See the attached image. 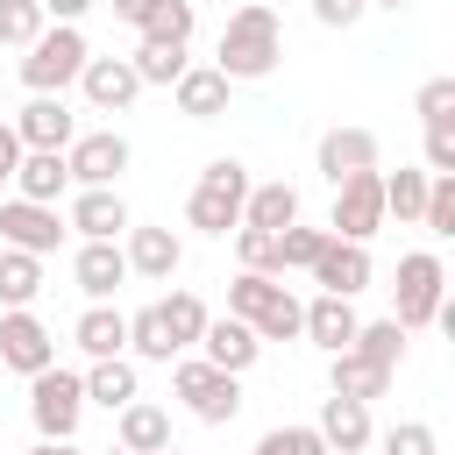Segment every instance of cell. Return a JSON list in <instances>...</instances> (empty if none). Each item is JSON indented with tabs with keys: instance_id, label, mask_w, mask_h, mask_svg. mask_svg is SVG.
Listing matches in <instances>:
<instances>
[{
	"instance_id": "1",
	"label": "cell",
	"mask_w": 455,
	"mask_h": 455,
	"mask_svg": "<svg viewBox=\"0 0 455 455\" xmlns=\"http://www.w3.org/2000/svg\"><path fill=\"white\" fill-rule=\"evenodd\" d=\"M277 57H284L277 7H270V0H242V7L228 14V28H220V57H213V71H220L228 85H242V78H270Z\"/></svg>"
},
{
	"instance_id": "2",
	"label": "cell",
	"mask_w": 455,
	"mask_h": 455,
	"mask_svg": "<svg viewBox=\"0 0 455 455\" xmlns=\"http://www.w3.org/2000/svg\"><path fill=\"white\" fill-rule=\"evenodd\" d=\"M242 199H249V171H242L235 156H213V164L199 171L192 199H185V220L206 228V235H228V228H242Z\"/></svg>"
},
{
	"instance_id": "3",
	"label": "cell",
	"mask_w": 455,
	"mask_h": 455,
	"mask_svg": "<svg viewBox=\"0 0 455 455\" xmlns=\"http://www.w3.org/2000/svg\"><path fill=\"white\" fill-rule=\"evenodd\" d=\"M85 36L71 28V21H50L36 43H28V57H21V85L28 92H64V85H78V71H85Z\"/></svg>"
},
{
	"instance_id": "4",
	"label": "cell",
	"mask_w": 455,
	"mask_h": 455,
	"mask_svg": "<svg viewBox=\"0 0 455 455\" xmlns=\"http://www.w3.org/2000/svg\"><path fill=\"white\" fill-rule=\"evenodd\" d=\"M398 327L412 334V327H434V313L448 306V270H441V256L434 249H412V256H398Z\"/></svg>"
},
{
	"instance_id": "5",
	"label": "cell",
	"mask_w": 455,
	"mask_h": 455,
	"mask_svg": "<svg viewBox=\"0 0 455 455\" xmlns=\"http://www.w3.org/2000/svg\"><path fill=\"white\" fill-rule=\"evenodd\" d=\"M28 419H36V434L43 441H71L78 434V419H85V384L71 377V370H36L28 377Z\"/></svg>"
},
{
	"instance_id": "6",
	"label": "cell",
	"mask_w": 455,
	"mask_h": 455,
	"mask_svg": "<svg viewBox=\"0 0 455 455\" xmlns=\"http://www.w3.org/2000/svg\"><path fill=\"white\" fill-rule=\"evenodd\" d=\"M171 391L192 405V419H206V427H228L235 412H242V377H228V370H213V363H199V355H185L178 370H171Z\"/></svg>"
},
{
	"instance_id": "7",
	"label": "cell",
	"mask_w": 455,
	"mask_h": 455,
	"mask_svg": "<svg viewBox=\"0 0 455 455\" xmlns=\"http://www.w3.org/2000/svg\"><path fill=\"white\" fill-rule=\"evenodd\" d=\"M384 228V171H355L334 185V213H327V235L334 242H370Z\"/></svg>"
},
{
	"instance_id": "8",
	"label": "cell",
	"mask_w": 455,
	"mask_h": 455,
	"mask_svg": "<svg viewBox=\"0 0 455 455\" xmlns=\"http://www.w3.org/2000/svg\"><path fill=\"white\" fill-rule=\"evenodd\" d=\"M21 149H71L78 142V114L64 107V92H28V107L7 121Z\"/></svg>"
},
{
	"instance_id": "9",
	"label": "cell",
	"mask_w": 455,
	"mask_h": 455,
	"mask_svg": "<svg viewBox=\"0 0 455 455\" xmlns=\"http://www.w3.org/2000/svg\"><path fill=\"white\" fill-rule=\"evenodd\" d=\"M0 363H7L14 377H36V370L57 363V334H50L28 306H14V313H0Z\"/></svg>"
},
{
	"instance_id": "10",
	"label": "cell",
	"mask_w": 455,
	"mask_h": 455,
	"mask_svg": "<svg viewBox=\"0 0 455 455\" xmlns=\"http://www.w3.org/2000/svg\"><path fill=\"white\" fill-rule=\"evenodd\" d=\"M64 171H71V185H78V192H92V185H114V178L128 171V135H114V128H92V135H78V142L64 149Z\"/></svg>"
},
{
	"instance_id": "11",
	"label": "cell",
	"mask_w": 455,
	"mask_h": 455,
	"mask_svg": "<svg viewBox=\"0 0 455 455\" xmlns=\"http://www.w3.org/2000/svg\"><path fill=\"white\" fill-rule=\"evenodd\" d=\"M57 242H64V220H57V206H36V199H0V249L50 256Z\"/></svg>"
},
{
	"instance_id": "12",
	"label": "cell",
	"mask_w": 455,
	"mask_h": 455,
	"mask_svg": "<svg viewBox=\"0 0 455 455\" xmlns=\"http://www.w3.org/2000/svg\"><path fill=\"white\" fill-rule=\"evenodd\" d=\"M370 242H320V256H313V284L327 291V299H355V291H370Z\"/></svg>"
},
{
	"instance_id": "13",
	"label": "cell",
	"mask_w": 455,
	"mask_h": 455,
	"mask_svg": "<svg viewBox=\"0 0 455 455\" xmlns=\"http://www.w3.org/2000/svg\"><path fill=\"white\" fill-rule=\"evenodd\" d=\"M64 228H78V242H121L135 220H128V199H121L114 185H92V192H78V199H71Z\"/></svg>"
},
{
	"instance_id": "14",
	"label": "cell",
	"mask_w": 455,
	"mask_h": 455,
	"mask_svg": "<svg viewBox=\"0 0 455 455\" xmlns=\"http://www.w3.org/2000/svg\"><path fill=\"white\" fill-rule=\"evenodd\" d=\"M256 355H263V341H256V327H249V320H235V313L206 320V334H199V363H213V370H228V377H242Z\"/></svg>"
},
{
	"instance_id": "15",
	"label": "cell",
	"mask_w": 455,
	"mask_h": 455,
	"mask_svg": "<svg viewBox=\"0 0 455 455\" xmlns=\"http://www.w3.org/2000/svg\"><path fill=\"white\" fill-rule=\"evenodd\" d=\"M313 434L327 441V455H363L370 441H377V427H370V405H355V398H320V419H313Z\"/></svg>"
},
{
	"instance_id": "16",
	"label": "cell",
	"mask_w": 455,
	"mask_h": 455,
	"mask_svg": "<svg viewBox=\"0 0 455 455\" xmlns=\"http://www.w3.org/2000/svg\"><path fill=\"white\" fill-rule=\"evenodd\" d=\"M78 85H85V107H92V114H121V107H135V92H142V78L128 71V57H85Z\"/></svg>"
},
{
	"instance_id": "17",
	"label": "cell",
	"mask_w": 455,
	"mask_h": 455,
	"mask_svg": "<svg viewBox=\"0 0 455 455\" xmlns=\"http://www.w3.org/2000/svg\"><path fill=\"white\" fill-rule=\"evenodd\" d=\"M121 256H128V277H156V284H171L178 263H185V242H178L171 228H128Z\"/></svg>"
},
{
	"instance_id": "18",
	"label": "cell",
	"mask_w": 455,
	"mask_h": 455,
	"mask_svg": "<svg viewBox=\"0 0 455 455\" xmlns=\"http://www.w3.org/2000/svg\"><path fill=\"white\" fill-rule=\"evenodd\" d=\"M71 277H78V291H85L92 306H107V299L128 284V256H121V242H78Z\"/></svg>"
},
{
	"instance_id": "19",
	"label": "cell",
	"mask_w": 455,
	"mask_h": 455,
	"mask_svg": "<svg viewBox=\"0 0 455 455\" xmlns=\"http://www.w3.org/2000/svg\"><path fill=\"white\" fill-rule=\"evenodd\" d=\"M313 156H320V178L341 185V178H355V171H377V135H370V128H327Z\"/></svg>"
},
{
	"instance_id": "20",
	"label": "cell",
	"mask_w": 455,
	"mask_h": 455,
	"mask_svg": "<svg viewBox=\"0 0 455 455\" xmlns=\"http://www.w3.org/2000/svg\"><path fill=\"white\" fill-rule=\"evenodd\" d=\"M71 192V171H64V149H21L14 164V199H36V206H57Z\"/></svg>"
},
{
	"instance_id": "21",
	"label": "cell",
	"mask_w": 455,
	"mask_h": 455,
	"mask_svg": "<svg viewBox=\"0 0 455 455\" xmlns=\"http://www.w3.org/2000/svg\"><path fill=\"white\" fill-rule=\"evenodd\" d=\"M391 377H398V370H384V363H370V355H355V348L327 355V391H334V398L370 405V398H384V391H391Z\"/></svg>"
},
{
	"instance_id": "22",
	"label": "cell",
	"mask_w": 455,
	"mask_h": 455,
	"mask_svg": "<svg viewBox=\"0 0 455 455\" xmlns=\"http://www.w3.org/2000/svg\"><path fill=\"white\" fill-rule=\"evenodd\" d=\"M228 92H235V85H228L213 64H185V78L171 85V100H178L185 121H220V114H228Z\"/></svg>"
},
{
	"instance_id": "23",
	"label": "cell",
	"mask_w": 455,
	"mask_h": 455,
	"mask_svg": "<svg viewBox=\"0 0 455 455\" xmlns=\"http://www.w3.org/2000/svg\"><path fill=\"white\" fill-rule=\"evenodd\" d=\"M355 327H363V320H355V306H348V299H327V291H320V299H306V313H299V334H306V341H320L327 355H341V348L355 341Z\"/></svg>"
},
{
	"instance_id": "24",
	"label": "cell",
	"mask_w": 455,
	"mask_h": 455,
	"mask_svg": "<svg viewBox=\"0 0 455 455\" xmlns=\"http://www.w3.org/2000/svg\"><path fill=\"white\" fill-rule=\"evenodd\" d=\"M291 220H299V185H284V178H270V185H249V199H242V228L284 235Z\"/></svg>"
},
{
	"instance_id": "25",
	"label": "cell",
	"mask_w": 455,
	"mask_h": 455,
	"mask_svg": "<svg viewBox=\"0 0 455 455\" xmlns=\"http://www.w3.org/2000/svg\"><path fill=\"white\" fill-rule=\"evenodd\" d=\"M71 341H78L92 363L128 355V313H121V306H85V313H78V327H71Z\"/></svg>"
},
{
	"instance_id": "26",
	"label": "cell",
	"mask_w": 455,
	"mask_h": 455,
	"mask_svg": "<svg viewBox=\"0 0 455 455\" xmlns=\"http://www.w3.org/2000/svg\"><path fill=\"white\" fill-rule=\"evenodd\" d=\"M78 384H85V405H107V412H121V405H135V398H142V377H135V363H128V355L92 363Z\"/></svg>"
},
{
	"instance_id": "27",
	"label": "cell",
	"mask_w": 455,
	"mask_h": 455,
	"mask_svg": "<svg viewBox=\"0 0 455 455\" xmlns=\"http://www.w3.org/2000/svg\"><path fill=\"white\" fill-rule=\"evenodd\" d=\"M114 448H128V455H156V448H171V412L149 405V398L121 405V441H114Z\"/></svg>"
},
{
	"instance_id": "28",
	"label": "cell",
	"mask_w": 455,
	"mask_h": 455,
	"mask_svg": "<svg viewBox=\"0 0 455 455\" xmlns=\"http://www.w3.org/2000/svg\"><path fill=\"white\" fill-rule=\"evenodd\" d=\"M171 355H178V341L164 327V306L128 313V363H171Z\"/></svg>"
},
{
	"instance_id": "29",
	"label": "cell",
	"mask_w": 455,
	"mask_h": 455,
	"mask_svg": "<svg viewBox=\"0 0 455 455\" xmlns=\"http://www.w3.org/2000/svg\"><path fill=\"white\" fill-rule=\"evenodd\" d=\"M277 299H284V277H256V270H235V284H228V313H235V320H249V327H256V320H263Z\"/></svg>"
},
{
	"instance_id": "30",
	"label": "cell",
	"mask_w": 455,
	"mask_h": 455,
	"mask_svg": "<svg viewBox=\"0 0 455 455\" xmlns=\"http://www.w3.org/2000/svg\"><path fill=\"white\" fill-rule=\"evenodd\" d=\"M43 291V256H21V249H0V306H36Z\"/></svg>"
},
{
	"instance_id": "31",
	"label": "cell",
	"mask_w": 455,
	"mask_h": 455,
	"mask_svg": "<svg viewBox=\"0 0 455 455\" xmlns=\"http://www.w3.org/2000/svg\"><path fill=\"white\" fill-rule=\"evenodd\" d=\"M156 306H164V327H171L178 355H185V348H199V334H206V320H213V313H206V299H199V291H171V299H156Z\"/></svg>"
},
{
	"instance_id": "32",
	"label": "cell",
	"mask_w": 455,
	"mask_h": 455,
	"mask_svg": "<svg viewBox=\"0 0 455 455\" xmlns=\"http://www.w3.org/2000/svg\"><path fill=\"white\" fill-rule=\"evenodd\" d=\"M128 71H135L142 85H178V78H185V50H178V43H149V36H142V43H135V57H128Z\"/></svg>"
},
{
	"instance_id": "33",
	"label": "cell",
	"mask_w": 455,
	"mask_h": 455,
	"mask_svg": "<svg viewBox=\"0 0 455 455\" xmlns=\"http://www.w3.org/2000/svg\"><path fill=\"white\" fill-rule=\"evenodd\" d=\"M348 348L370 355V363H384V370H398V363H405V327H398V320H363Z\"/></svg>"
},
{
	"instance_id": "34",
	"label": "cell",
	"mask_w": 455,
	"mask_h": 455,
	"mask_svg": "<svg viewBox=\"0 0 455 455\" xmlns=\"http://www.w3.org/2000/svg\"><path fill=\"white\" fill-rule=\"evenodd\" d=\"M43 28H50L43 0H0V50H28Z\"/></svg>"
},
{
	"instance_id": "35",
	"label": "cell",
	"mask_w": 455,
	"mask_h": 455,
	"mask_svg": "<svg viewBox=\"0 0 455 455\" xmlns=\"http://www.w3.org/2000/svg\"><path fill=\"white\" fill-rule=\"evenodd\" d=\"M419 206H427V171H405V164H398V171L384 178V220L398 213V228H405V220H419Z\"/></svg>"
},
{
	"instance_id": "36",
	"label": "cell",
	"mask_w": 455,
	"mask_h": 455,
	"mask_svg": "<svg viewBox=\"0 0 455 455\" xmlns=\"http://www.w3.org/2000/svg\"><path fill=\"white\" fill-rule=\"evenodd\" d=\"M192 28H199V7H192V0H164V7H156V21H149L142 36H149V43H178V50H185V43H192Z\"/></svg>"
},
{
	"instance_id": "37",
	"label": "cell",
	"mask_w": 455,
	"mask_h": 455,
	"mask_svg": "<svg viewBox=\"0 0 455 455\" xmlns=\"http://www.w3.org/2000/svg\"><path fill=\"white\" fill-rule=\"evenodd\" d=\"M320 242H327V228H306V220H291V228L277 235V270H313Z\"/></svg>"
},
{
	"instance_id": "38",
	"label": "cell",
	"mask_w": 455,
	"mask_h": 455,
	"mask_svg": "<svg viewBox=\"0 0 455 455\" xmlns=\"http://www.w3.org/2000/svg\"><path fill=\"white\" fill-rule=\"evenodd\" d=\"M419 228L427 235H455V178H427V206H419Z\"/></svg>"
},
{
	"instance_id": "39",
	"label": "cell",
	"mask_w": 455,
	"mask_h": 455,
	"mask_svg": "<svg viewBox=\"0 0 455 455\" xmlns=\"http://www.w3.org/2000/svg\"><path fill=\"white\" fill-rule=\"evenodd\" d=\"M235 256H242V270H256V277H284V270H277V235H263V228H235Z\"/></svg>"
},
{
	"instance_id": "40",
	"label": "cell",
	"mask_w": 455,
	"mask_h": 455,
	"mask_svg": "<svg viewBox=\"0 0 455 455\" xmlns=\"http://www.w3.org/2000/svg\"><path fill=\"white\" fill-rule=\"evenodd\" d=\"M384 455H441V434L427 419H398V427H384Z\"/></svg>"
},
{
	"instance_id": "41",
	"label": "cell",
	"mask_w": 455,
	"mask_h": 455,
	"mask_svg": "<svg viewBox=\"0 0 455 455\" xmlns=\"http://www.w3.org/2000/svg\"><path fill=\"white\" fill-rule=\"evenodd\" d=\"M256 455H327V441H320L313 427H270V434L256 441Z\"/></svg>"
},
{
	"instance_id": "42",
	"label": "cell",
	"mask_w": 455,
	"mask_h": 455,
	"mask_svg": "<svg viewBox=\"0 0 455 455\" xmlns=\"http://www.w3.org/2000/svg\"><path fill=\"white\" fill-rule=\"evenodd\" d=\"M412 107H419V121H427V128H434V121H455V78H427Z\"/></svg>"
},
{
	"instance_id": "43",
	"label": "cell",
	"mask_w": 455,
	"mask_h": 455,
	"mask_svg": "<svg viewBox=\"0 0 455 455\" xmlns=\"http://www.w3.org/2000/svg\"><path fill=\"white\" fill-rule=\"evenodd\" d=\"M427 178H455V121L427 128Z\"/></svg>"
},
{
	"instance_id": "44",
	"label": "cell",
	"mask_w": 455,
	"mask_h": 455,
	"mask_svg": "<svg viewBox=\"0 0 455 455\" xmlns=\"http://www.w3.org/2000/svg\"><path fill=\"white\" fill-rule=\"evenodd\" d=\"M299 313H306V306H299V299L284 291V299H277V306H270V313L256 320V341H291V334H299Z\"/></svg>"
},
{
	"instance_id": "45",
	"label": "cell",
	"mask_w": 455,
	"mask_h": 455,
	"mask_svg": "<svg viewBox=\"0 0 455 455\" xmlns=\"http://www.w3.org/2000/svg\"><path fill=\"white\" fill-rule=\"evenodd\" d=\"M363 14H370L363 0H313V21H320V28H355Z\"/></svg>"
},
{
	"instance_id": "46",
	"label": "cell",
	"mask_w": 455,
	"mask_h": 455,
	"mask_svg": "<svg viewBox=\"0 0 455 455\" xmlns=\"http://www.w3.org/2000/svg\"><path fill=\"white\" fill-rule=\"evenodd\" d=\"M156 7H164V0H114V21H128V28H149V21H156Z\"/></svg>"
},
{
	"instance_id": "47",
	"label": "cell",
	"mask_w": 455,
	"mask_h": 455,
	"mask_svg": "<svg viewBox=\"0 0 455 455\" xmlns=\"http://www.w3.org/2000/svg\"><path fill=\"white\" fill-rule=\"evenodd\" d=\"M14 164H21V142H14V128L0 121V185H14Z\"/></svg>"
},
{
	"instance_id": "48",
	"label": "cell",
	"mask_w": 455,
	"mask_h": 455,
	"mask_svg": "<svg viewBox=\"0 0 455 455\" xmlns=\"http://www.w3.org/2000/svg\"><path fill=\"white\" fill-rule=\"evenodd\" d=\"M85 7H92V0H43V14H50V21H71V28H78Z\"/></svg>"
},
{
	"instance_id": "49",
	"label": "cell",
	"mask_w": 455,
	"mask_h": 455,
	"mask_svg": "<svg viewBox=\"0 0 455 455\" xmlns=\"http://www.w3.org/2000/svg\"><path fill=\"white\" fill-rule=\"evenodd\" d=\"M28 455H85V448H78V441H36Z\"/></svg>"
},
{
	"instance_id": "50",
	"label": "cell",
	"mask_w": 455,
	"mask_h": 455,
	"mask_svg": "<svg viewBox=\"0 0 455 455\" xmlns=\"http://www.w3.org/2000/svg\"><path fill=\"white\" fill-rule=\"evenodd\" d=\"M363 7H405V0H363Z\"/></svg>"
},
{
	"instance_id": "51",
	"label": "cell",
	"mask_w": 455,
	"mask_h": 455,
	"mask_svg": "<svg viewBox=\"0 0 455 455\" xmlns=\"http://www.w3.org/2000/svg\"><path fill=\"white\" fill-rule=\"evenodd\" d=\"M156 455H185V448H156Z\"/></svg>"
},
{
	"instance_id": "52",
	"label": "cell",
	"mask_w": 455,
	"mask_h": 455,
	"mask_svg": "<svg viewBox=\"0 0 455 455\" xmlns=\"http://www.w3.org/2000/svg\"><path fill=\"white\" fill-rule=\"evenodd\" d=\"M107 455H128V448H107Z\"/></svg>"
},
{
	"instance_id": "53",
	"label": "cell",
	"mask_w": 455,
	"mask_h": 455,
	"mask_svg": "<svg viewBox=\"0 0 455 455\" xmlns=\"http://www.w3.org/2000/svg\"><path fill=\"white\" fill-rule=\"evenodd\" d=\"M192 7H199V0H192Z\"/></svg>"
}]
</instances>
